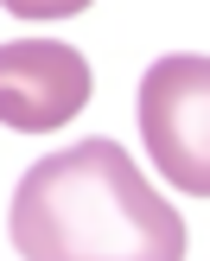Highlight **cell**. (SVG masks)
Here are the masks:
<instances>
[{
	"mask_svg": "<svg viewBox=\"0 0 210 261\" xmlns=\"http://www.w3.org/2000/svg\"><path fill=\"white\" fill-rule=\"evenodd\" d=\"M7 236L32 261H178L185 255V217L147 185L134 153L115 140H76L45 153L13 185Z\"/></svg>",
	"mask_w": 210,
	"mask_h": 261,
	"instance_id": "6da1fadb",
	"label": "cell"
},
{
	"mask_svg": "<svg viewBox=\"0 0 210 261\" xmlns=\"http://www.w3.org/2000/svg\"><path fill=\"white\" fill-rule=\"evenodd\" d=\"M147 153L185 198H210V58L172 51L140 76Z\"/></svg>",
	"mask_w": 210,
	"mask_h": 261,
	"instance_id": "7a4b0ae2",
	"label": "cell"
},
{
	"mask_svg": "<svg viewBox=\"0 0 210 261\" xmlns=\"http://www.w3.org/2000/svg\"><path fill=\"white\" fill-rule=\"evenodd\" d=\"M96 70L76 45L58 38H7L0 45V121L13 134H51L89 109Z\"/></svg>",
	"mask_w": 210,
	"mask_h": 261,
	"instance_id": "3957f363",
	"label": "cell"
},
{
	"mask_svg": "<svg viewBox=\"0 0 210 261\" xmlns=\"http://www.w3.org/2000/svg\"><path fill=\"white\" fill-rule=\"evenodd\" d=\"M0 7H7L13 19H38L45 25V19H76L89 0H0Z\"/></svg>",
	"mask_w": 210,
	"mask_h": 261,
	"instance_id": "277c9868",
	"label": "cell"
}]
</instances>
